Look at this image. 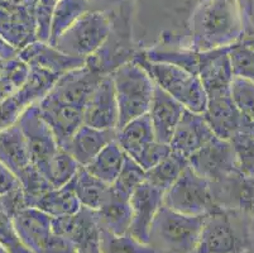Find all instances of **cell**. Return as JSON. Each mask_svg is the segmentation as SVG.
<instances>
[{
  "label": "cell",
  "mask_w": 254,
  "mask_h": 253,
  "mask_svg": "<svg viewBox=\"0 0 254 253\" xmlns=\"http://www.w3.org/2000/svg\"><path fill=\"white\" fill-rule=\"evenodd\" d=\"M191 50H215L232 46L244 37L238 0H202L195 8L190 23Z\"/></svg>",
  "instance_id": "cell-1"
},
{
  "label": "cell",
  "mask_w": 254,
  "mask_h": 253,
  "mask_svg": "<svg viewBox=\"0 0 254 253\" xmlns=\"http://www.w3.org/2000/svg\"><path fill=\"white\" fill-rule=\"evenodd\" d=\"M247 215L216 208L205 215L195 253H248L252 248Z\"/></svg>",
  "instance_id": "cell-2"
},
{
  "label": "cell",
  "mask_w": 254,
  "mask_h": 253,
  "mask_svg": "<svg viewBox=\"0 0 254 253\" xmlns=\"http://www.w3.org/2000/svg\"><path fill=\"white\" fill-rule=\"evenodd\" d=\"M117 97L118 129L135 118L148 113L156 84L135 61L127 62L110 74Z\"/></svg>",
  "instance_id": "cell-3"
},
{
  "label": "cell",
  "mask_w": 254,
  "mask_h": 253,
  "mask_svg": "<svg viewBox=\"0 0 254 253\" xmlns=\"http://www.w3.org/2000/svg\"><path fill=\"white\" fill-rule=\"evenodd\" d=\"M204 219L205 215L182 214L162 205L152 223L149 245L158 253H195Z\"/></svg>",
  "instance_id": "cell-4"
},
{
  "label": "cell",
  "mask_w": 254,
  "mask_h": 253,
  "mask_svg": "<svg viewBox=\"0 0 254 253\" xmlns=\"http://www.w3.org/2000/svg\"><path fill=\"white\" fill-rule=\"evenodd\" d=\"M0 162L20 182L27 206H33L41 195L53 187L32 164L27 142L18 124L0 132Z\"/></svg>",
  "instance_id": "cell-5"
},
{
  "label": "cell",
  "mask_w": 254,
  "mask_h": 253,
  "mask_svg": "<svg viewBox=\"0 0 254 253\" xmlns=\"http://www.w3.org/2000/svg\"><path fill=\"white\" fill-rule=\"evenodd\" d=\"M133 61L140 65L157 86L181 103L185 109L204 114L207 97L197 75L170 64L148 61L140 55L139 50Z\"/></svg>",
  "instance_id": "cell-6"
},
{
  "label": "cell",
  "mask_w": 254,
  "mask_h": 253,
  "mask_svg": "<svg viewBox=\"0 0 254 253\" xmlns=\"http://www.w3.org/2000/svg\"><path fill=\"white\" fill-rule=\"evenodd\" d=\"M112 18L108 13L90 10L64 32L52 46L77 59H89L109 37Z\"/></svg>",
  "instance_id": "cell-7"
},
{
  "label": "cell",
  "mask_w": 254,
  "mask_h": 253,
  "mask_svg": "<svg viewBox=\"0 0 254 253\" xmlns=\"http://www.w3.org/2000/svg\"><path fill=\"white\" fill-rule=\"evenodd\" d=\"M163 205L187 215H206L219 208L212 196L211 184L189 165L165 192Z\"/></svg>",
  "instance_id": "cell-8"
},
{
  "label": "cell",
  "mask_w": 254,
  "mask_h": 253,
  "mask_svg": "<svg viewBox=\"0 0 254 253\" xmlns=\"http://www.w3.org/2000/svg\"><path fill=\"white\" fill-rule=\"evenodd\" d=\"M38 0H0V36L18 51L37 41Z\"/></svg>",
  "instance_id": "cell-9"
},
{
  "label": "cell",
  "mask_w": 254,
  "mask_h": 253,
  "mask_svg": "<svg viewBox=\"0 0 254 253\" xmlns=\"http://www.w3.org/2000/svg\"><path fill=\"white\" fill-rule=\"evenodd\" d=\"M57 80L59 76L29 67L27 81L0 103V132L17 124L24 110L42 100Z\"/></svg>",
  "instance_id": "cell-10"
},
{
  "label": "cell",
  "mask_w": 254,
  "mask_h": 253,
  "mask_svg": "<svg viewBox=\"0 0 254 253\" xmlns=\"http://www.w3.org/2000/svg\"><path fill=\"white\" fill-rule=\"evenodd\" d=\"M17 124L20 127L25 138L32 164L46 177L51 160L61 147L41 115L38 103L24 110Z\"/></svg>",
  "instance_id": "cell-11"
},
{
  "label": "cell",
  "mask_w": 254,
  "mask_h": 253,
  "mask_svg": "<svg viewBox=\"0 0 254 253\" xmlns=\"http://www.w3.org/2000/svg\"><path fill=\"white\" fill-rule=\"evenodd\" d=\"M189 166L210 184H218L239 172L230 141L214 137L189 159Z\"/></svg>",
  "instance_id": "cell-12"
},
{
  "label": "cell",
  "mask_w": 254,
  "mask_h": 253,
  "mask_svg": "<svg viewBox=\"0 0 254 253\" xmlns=\"http://www.w3.org/2000/svg\"><path fill=\"white\" fill-rule=\"evenodd\" d=\"M104 76L105 75H101L99 71L85 62L84 66L71 70L60 76L47 95L62 103L70 104L85 110L90 96Z\"/></svg>",
  "instance_id": "cell-13"
},
{
  "label": "cell",
  "mask_w": 254,
  "mask_h": 253,
  "mask_svg": "<svg viewBox=\"0 0 254 253\" xmlns=\"http://www.w3.org/2000/svg\"><path fill=\"white\" fill-rule=\"evenodd\" d=\"M204 118L214 134L221 139L230 141L242 132H251L252 127L244 119L233 100L232 91L207 96Z\"/></svg>",
  "instance_id": "cell-14"
},
{
  "label": "cell",
  "mask_w": 254,
  "mask_h": 253,
  "mask_svg": "<svg viewBox=\"0 0 254 253\" xmlns=\"http://www.w3.org/2000/svg\"><path fill=\"white\" fill-rule=\"evenodd\" d=\"M165 191L144 181L131 194V223L129 234L143 243H149V232L157 213L163 205Z\"/></svg>",
  "instance_id": "cell-15"
},
{
  "label": "cell",
  "mask_w": 254,
  "mask_h": 253,
  "mask_svg": "<svg viewBox=\"0 0 254 253\" xmlns=\"http://www.w3.org/2000/svg\"><path fill=\"white\" fill-rule=\"evenodd\" d=\"M230 46L202 51L198 60V78L207 96L232 91L234 75L229 57Z\"/></svg>",
  "instance_id": "cell-16"
},
{
  "label": "cell",
  "mask_w": 254,
  "mask_h": 253,
  "mask_svg": "<svg viewBox=\"0 0 254 253\" xmlns=\"http://www.w3.org/2000/svg\"><path fill=\"white\" fill-rule=\"evenodd\" d=\"M211 191L219 208L235 210L254 219V176L237 172L211 184Z\"/></svg>",
  "instance_id": "cell-17"
},
{
  "label": "cell",
  "mask_w": 254,
  "mask_h": 253,
  "mask_svg": "<svg viewBox=\"0 0 254 253\" xmlns=\"http://www.w3.org/2000/svg\"><path fill=\"white\" fill-rule=\"evenodd\" d=\"M41 115L47 123L61 148L84 124V109L53 99L46 95L38 103Z\"/></svg>",
  "instance_id": "cell-18"
},
{
  "label": "cell",
  "mask_w": 254,
  "mask_h": 253,
  "mask_svg": "<svg viewBox=\"0 0 254 253\" xmlns=\"http://www.w3.org/2000/svg\"><path fill=\"white\" fill-rule=\"evenodd\" d=\"M23 245L32 253H45L52 240V217L39 209L27 206L11 215Z\"/></svg>",
  "instance_id": "cell-19"
},
{
  "label": "cell",
  "mask_w": 254,
  "mask_h": 253,
  "mask_svg": "<svg viewBox=\"0 0 254 253\" xmlns=\"http://www.w3.org/2000/svg\"><path fill=\"white\" fill-rule=\"evenodd\" d=\"M18 57L31 69H39L56 76L84 66L86 60L72 57L51 46L48 42L34 41L18 52Z\"/></svg>",
  "instance_id": "cell-20"
},
{
  "label": "cell",
  "mask_w": 254,
  "mask_h": 253,
  "mask_svg": "<svg viewBox=\"0 0 254 253\" xmlns=\"http://www.w3.org/2000/svg\"><path fill=\"white\" fill-rule=\"evenodd\" d=\"M119 110L115 97L114 84L110 75H105L90 96L84 110V124L98 129L118 128Z\"/></svg>",
  "instance_id": "cell-21"
},
{
  "label": "cell",
  "mask_w": 254,
  "mask_h": 253,
  "mask_svg": "<svg viewBox=\"0 0 254 253\" xmlns=\"http://www.w3.org/2000/svg\"><path fill=\"white\" fill-rule=\"evenodd\" d=\"M99 227L95 210L84 208L72 215L52 218V233L67 240L76 248L99 243Z\"/></svg>",
  "instance_id": "cell-22"
},
{
  "label": "cell",
  "mask_w": 254,
  "mask_h": 253,
  "mask_svg": "<svg viewBox=\"0 0 254 253\" xmlns=\"http://www.w3.org/2000/svg\"><path fill=\"white\" fill-rule=\"evenodd\" d=\"M215 137L202 114L185 109L170 141L171 150L186 159Z\"/></svg>",
  "instance_id": "cell-23"
},
{
  "label": "cell",
  "mask_w": 254,
  "mask_h": 253,
  "mask_svg": "<svg viewBox=\"0 0 254 253\" xmlns=\"http://www.w3.org/2000/svg\"><path fill=\"white\" fill-rule=\"evenodd\" d=\"M184 105L156 85L148 115L158 142L170 145L172 134L184 114Z\"/></svg>",
  "instance_id": "cell-24"
},
{
  "label": "cell",
  "mask_w": 254,
  "mask_h": 253,
  "mask_svg": "<svg viewBox=\"0 0 254 253\" xmlns=\"http://www.w3.org/2000/svg\"><path fill=\"white\" fill-rule=\"evenodd\" d=\"M117 139L115 129H98L82 124L64 147L80 166H86L112 141Z\"/></svg>",
  "instance_id": "cell-25"
},
{
  "label": "cell",
  "mask_w": 254,
  "mask_h": 253,
  "mask_svg": "<svg viewBox=\"0 0 254 253\" xmlns=\"http://www.w3.org/2000/svg\"><path fill=\"white\" fill-rule=\"evenodd\" d=\"M117 141L127 156L137 161L154 141L153 127L148 113L135 118L117 131Z\"/></svg>",
  "instance_id": "cell-26"
},
{
  "label": "cell",
  "mask_w": 254,
  "mask_h": 253,
  "mask_svg": "<svg viewBox=\"0 0 254 253\" xmlns=\"http://www.w3.org/2000/svg\"><path fill=\"white\" fill-rule=\"evenodd\" d=\"M99 227L109 231L110 233L122 234L129 233L131 223V208L128 198H123L114 194L110 189L108 198L100 208L95 210Z\"/></svg>",
  "instance_id": "cell-27"
},
{
  "label": "cell",
  "mask_w": 254,
  "mask_h": 253,
  "mask_svg": "<svg viewBox=\"0 0 254 253\" xmlns=\"http://www.w3.org/2000/svg\"><path fill=\"white\" fill-rule=\"evenodd\" d=\"M32 208L39 209L50 217H64L72 215L81 209V204L76 196L72 180L61 187H52L47 190L34 201Z\"/></svg>",
  "instance_id": "cell-28"
},
{
  "label": "cell",
  "mask_w": 254,
  "mask_h": 253,
  "mask_svg": "<svg viewBox=\"0 0 254 253\" xmlns=\"http://www.w3.org/2000/svg\"><path fill=\"white\" fill-rule=\"evenodd\" d=\"M126 153L122 150L117 139L106 145L86 166H84L92 176H95L104 184L112 185L117 180L124 165Z\"/></svg>",
  "instance_id": "cell-29"
},
{
  "label": "cell",
  "mask_w": 254,
  "mask_h": 253,
  "mask_svg": "<svg viewBox=\"0 0 254 253\" xmlns=\"http://www.w3.org/2000/svg\"><path fill=\"white\" fill-rule=\"evenodd\" d=\"M72 185L81 206L90 210H98L110 192L109 185L92 176L84 166L73 176Z\"/></svg>",
  "instance_id": "cell-30"
},
{
  "label": "cell",
  "mask_w": 254,
  "mask_h": 253,
  "mask_svg": "<svg viewBox=\"0 0 254 253\" xmlns=\"http://www.w3.org/2000/svg\"><path fill=\"white\" fill-rule=\"evenodd\" d=\"M90 10H92L90 0H60L53 9L48 43L52 46L66 29Z\"/></svg>",
  "instance_id": "cell-31"
},
{
  "label": "cell",
  "mask_w": 254,
  "mask_h": 253,
  "mask_svg": "<svg viewBox=\"0 0 254 253\" xmlns=\"http://www.w3.org/2000/svg\"><path fill=\"white\" fill-rule=\"evenodd\" d=\"M187 165L189 161L186 157L171 150L165 159L145 171V181L166 192L180 177Z\"/></svg>",
  "instance_id": "cell-32"
},
{
  "label": "cell",
  "mask_w": 254,
  "mask_h": 253,
  "mask_svg": "<svg viewBox=\"0 0 254 253\" xmlns=\"http://www.w3.org/2000/svg\"><path fill=\"white\" fill-rule=\"evenodd\" d=\"M29 66L18 57L0 59V103L17 91L27 81Z\"/></svg>",
  "instance_id": "cell-33"
},
{
  "label": "cell",
  "mask_w": 254,
  "mask_h": 253,
  "mask_svg": "<svg viewBox=\"0 0 254 253\" xmlns=\"http://www.w3.org/2000/svg\"><path fill=\"white\" fill-rule=\"evenodd\" d=\"M99 252L100 253H158L149 243H143L129 233H110L100 228L99 232Z\"/></svg>",
  "instance_id": "cell-34"
},
{
  "label": "cell",
  "mask_w": 254,
  "mask_h": 253,
  "mask_svg": "<svg viewBox=\"0 0 254 253\" xmlns=\"http://www.w3.org/2000/svg\"><path fill=\"white\" fill-rule=\"evenodd\" d=\"M80 167L67 151L60 148L48 165L46 178L53 187H61L72 180Z\"/></svg>",
  "instance_id": "cell-35"
},
{
  "label": "cell",
  "mask_w": 254,
  "mask_h": 253,
  "mask_svg": "<svg viewBox=\"0 0 254 253\" xmlns=\"http://www.w3.org/2000/svg\"><path fill=\"white\" fill-rule=\"evenodd\" d=\"M145 181V171L142 167L131 160L129 156H126L124 165L118 175L117 180L110 185V189L114 194L130 199L131 194Z\"/></svg>",
  "instance_id": "cell-36"
},
{
  "label": "cell",
  "mask_w": 254,
  "mask_h": 253,
  "mask_svg": "<svg viewBox=\"0 0 254 253\" xmlns=\"http://www.w3.org/2000/svg\"><path fill=\"white\" fill-rule=\"evenodd\" d=\"M230 65L234 78L254 84V50L242 41L230 46Z\"/></svg>",
  "instance_id": "cell-37"
},
{
  "label": "cell",
  "mask_w": 254,
  "mask_h": 253,
  "mask_svg": "<svg viewBox=\"0 0 254 253\" xmlns=\"http://www.w3.org/2000/svg\"><path fill=\"white\" fill-rule=\"evenodd\" d=\"M238 171L242 175L254 176V137L248 132H242L230 139Z\"/></svg>",
  "instance_id": "cell-38"
},
{
  "label": "cell",
  "mask_w": 254,
  "mask_h": 253,
  "mask_svg": "<svg viewBox=\"0 0 254 253\" xmlns=\"http://www.w3.org/2000/svg\"><path fill=\"white\" fill-rule=\"evenodd\" d=\"M232 96L244 119L254 127V84L244 79L234 78L232 83Z\"/></svg>",
  "instance_id": "cell-39"
},
{
  "label": "cell",
  "mask_w": 254,
  "mask_h": 253,
  "mask_svg": "<svg viewBox=\"0 0 254 253\" xmlns=\"http://www.w3.org/2000/svg\"><path fill=\"white\" fill-rule=\"evenodd\" d=\"M0 246L8 253H32L20 241L11 215L0 201Z\"/></svg>",
  "instance_id": "cell-40"
},
{
  "label": "cell",
  "mask_w": 254,
  "mask_h": 253,
  "mask_svg": "<svg viewBox=\"0 0 254 253\" xmlns=\"http://www.w3.org/2000/svg\"><path fill=\"white\" fill-rule=\"evenodd\" d=\"M60 0H38L36 10L37 41L48 42L51 32V19L55 6Z\"/></svg>",
  "instance_id": "cell-41"
},
{
  "label": "cell",
  "mask_w": 254,
  "mask_h": 253,
  "mask_svg": "<svg viewBox=\"0 0 254 253\" xmlns=\"http://www.w3.org/2000/svg\"><path fill=\"white\" fill-rule=\"evenodd\" d=\"M19 187H22V185L18 178L11 173L8 167H5L0 162V198L15 191Z\"/></svg>",
  "instance_id": "cell-42"
},
{
  "label": "cell",
  "mask_w": 254,
  "mask_h": 253,
  "mask_svg": "<svg viewBox=\"0 0 254 253\" xmlns=\"http://www.w3.org/2000/svg\"><path fill=\"white\" fill-rule=\"evenodd\" d=\"M244 27V36L254 33V0H238Z\"/></svg>",
  "instance_id": "cell-43"
},
{
  "label": "cell",
  "mask_w": 254,
  "mask_h": 253,
  "mask_svg": "<svg viewBox=\"0 0 254 253\" xmlns=\"http://www.w3.org/2000/svg\"><path fill=\"white\" fill-rule=\"evenodd\" d=\"M92 10H100L112 13L122 6L134 4V0H90Z\"/></svg>",
  "instance_id": "cell-44"
},
{
  "label": "cell",
  "mask_w": 254,
  "mask_h": 253,
  "mask_svg": "<svg viewBox=\"0 0 254 253\" xmlns=\"http://www.w3.org/2000/svg\"><path fill=\"white\" fill-rule=\"evenodd\" d=\"M19 51L6 42L3 37L0 36V59H11L18 55Z\"/></svg>",
  "instance_id": "cell-45"
},
{
  "label": "cell",
  "mask_w": 254,
  "mask_h": 253,
  "mask_svg": "<svg viewBox=\"0 0 254 253\" xmlns=\"http://www.w3.org/2000/svg\"><path fill=\"white\" fill-rule=\"evenodd\" d=\"M76 253H100L99 252V243H94V245L82 246V247L77 248Z\"/></svg>",
  "instance_id": "cell-46"
},
{
  "label": "cell",
  "mask_w": 254,
  "mask_h": 253,
  "mask_svg": "<svg viewBox=\"0 0 254 253\" xmlns=\"http://www.w3.org/2000/svg\"><path fill=\"white\" fill-rule=\"evenodd\" d=\"M240 41L243 42V43H246L247 46H249V47H252L254 50V33L253 34H247V36H244L243 38L240 39Z\"/></svg>",
  "instance_id": "cell-47"
},
{
  "label": "cell",
  "mask_w": 254,
  "mask_h": 253,
  "mask_svg": "<svg viewBox=\"0 0 254 253\" xmlns=\"http://www.w3.org/2000/svg\"><path fill=\"white\" fill-rule=\"evenodd\" d=\"M0 253H8V252H6V251L4 250V248L1 247V246H0Z\"/></svg>",
  "instance_id": "cell-48"
},
{
  "label": "cell",
  "mask_w": 254,
  "mask_h": 253,
  "mask_svg": "<svg viewBox=\"0 0 254 253\" xmlns=\"http://www.w3.org/2000/svg\"><path fill=\"white\" fill-rule=\"evenodd\" d=\"M249 133H251L252 136L254 137V127H252V129H251V132H249Z\"/></svg>",
  "instance_id": "cell-49"
}]
</instances>
